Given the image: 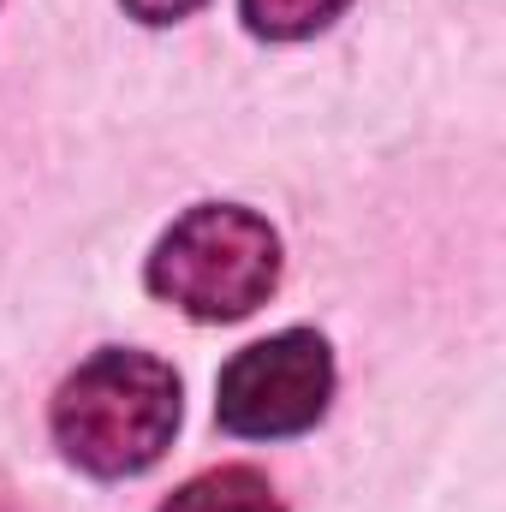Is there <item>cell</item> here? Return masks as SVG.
Returning <instances> with one entry per match:
<instances>
[{
	"label": "cell",
	"mask_w": 506,
	"mask_h": 512,
	"mask_svg": "<svg viewBox=\"0 0 506 512\" xmlns=\"http://www.w3.org/2000/svg\"><path fill=\"white\" fill-rule=\"evenodd\" d=\"M179 376L173 364H161L155 352L137 346H108L96 358H84L48 405V429L54 447L66 453V465H78L84 477L120 483L143 477L179 435Z\"/></svg>",
	"instance_id": "obj_1"
},
{
	"label": "cell",
	"mask_w": 506,
	"mask_h": 512,
	"mask_svg": "<svg viewBox=\"0 0 506 512\" xmlns=\"http://www.w3.org/2000/svg\"><path fill=\"white\" fill-rule=\"evenodd\" d=\"M143 286L191 322H239L280 286V233L256 209L197 203L155 239Z\"/></svg>",
	"instance_id": "obj_2"
},
{
	"label": "cell",
	"mask_w": 506,
	"mask_h": 512,
	"mask_svg": "<svg viewBox=\"0 0 506 512\" xmlns=\"http://www.w3.org/2000/svg\"><path fill=\"white\" fill-rule=\"evenodd\" d=\"M334 399V352L316 328H286L245 346L221 382H215V417L227 435L245 441H286L322 423Z\"/></svg>",
	"instance_id": "obj_3"
},
{
	"label": "cell",
	"mask_w": 506,
	"mask_h": 512,
	"mask_svg": "<svg viewBox=\"0 0 506 512\" xmlns=\"http://www.w3.org/2000/svg\"><path fill=\"white\" fill-rule=\"evenodd\" d=\"M161 512H286V507H280V495H274V483L262 471H251V465H215V471L179 483L161 501Z\"/></svg>",
	"instance_id": "obj_4"
},
{
	"label": "cell",
	"mask_w": 506,
	"mask_h": 512,
	"mask_svg": "<svg viewBox=\"0 0 506 512\" xmlns=\"http://www.w3.org/2000/svg\"><path fill=\"white\" fill-rule=\"evenodd\" d=\"M352 0H239L245 30L262 42H304L316 30H328Z\"/></svg>",
	"instance_id": "obj_5"
},
{
	"label": "cell",
	"mask_w": 506,
	"mask_h": 512,
	"mask_svg": "<svg viewBox=\"0 0 506 512\" xmlns=\"http://www.w3.org/2000/svg\"><path fill=\"white\" fill-rule=\"evenodd\" d=\"M203 0H126V12L137 24H179V18H191Z\"/></svg>",
	"instance_id": "obj_6"
},
{
	"label": "cell",
	"mask_w": 506,
	"mask_h": 512,
	"mask_svg": "<svg viewBox=\"0 0 506 512\" xmlns=\"http://www.w3.org/2000/svg\"><path fill=\"white\" fill-rule=\"evenodd\" d=\"M0 512H18V507H12V501H6V495H0Z\"/></svg>",
	"instance_id": "obj_7"
}]
</instances>
